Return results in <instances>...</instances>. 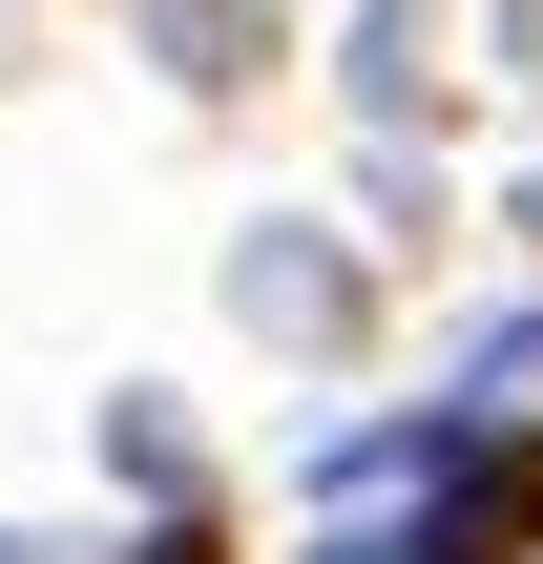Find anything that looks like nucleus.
I'll return each instance as SVG.
<instances>
[{
	"label": "nucleus",
	"mask_w": 543,
	"mask_h": 564,
	"mask_svg": "<svg viewBox=\"0 0 543 564\" xmlns=\"http://www.w3.org/2000/svg\"><path fill=\"white\" fill-rule=\"evenodd\" d=\"M398 564H543V419H502V440H460V460L419 481V523H398Z\"/></svg>",
	"instance_id": "obj_1"
},
{
	"label": "nucleus",
	"mask_w": 543,
	"mask_h": 564,
	"mask_svg": "<svg viewBox=\"0 0 543 564\" xmlns=\"http://www.w3.org/2000/svg\"><path fill=\"white\" fill-rule=\"evenodd\" d=\"M126 564H230V544H209V523H146V544H126Z\"/></svg>",
	"instance_id": "obj_2"
}]
</instances>
